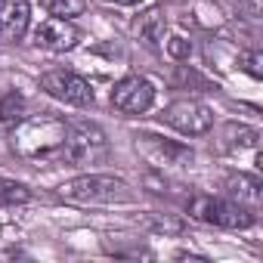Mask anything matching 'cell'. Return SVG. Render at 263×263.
I'll use <instances>...</instances> for the list:
<instances>
[{"mask_svg":"<svg viewBox=\"0 0 263 263\" xmlns=\"http://www.w3.org/2000/svg\"><path fill=\"white\" fill-rule=\"evenodd\" d=\"M41 7L56 19H74L87 10V0H41Z\"/></svg>","mask_w":263,"mask_h":263,"instance_id":"obj_14","label":"cell"},{"mask_svg":"<svg viewBox=\"0 0 263 263\" xmlns=\"http://www.w3.org/2000/svg\"><path fill=\"white\" fill-rule=\"evenodd\" d=\"M25 201H31L28 186L0 177V208H13V204H25Z\"/></svg>","mask_w":263,"mask_h":263,"instance_id":"obj_13","label":"cell"},{"mask_svg":"<svg viewBox=\"0 0 263 263\" xmlns=\"http://www.w3.org/2000/svg\"><path fill=\"white\" fill-rule=\"evenodd\" d=\"M108 4H118V7H134V4H140V0H108Z\"/></svg>","mask_w":263,"mask_h":263,"instance_id":"obj_17","label":"cell"},{"mask_svg":"<svg viewBox=\"0 0 263 263\" xmlns=\"http://www.w3.org/2000/svg\"><path fill=\"white\" fill-rule=\"evenodd\" d=\"M28 19H31V7L28 0H0V37L16 44L25 37L28 31Z\"/></svg>","mask_w":263,"mask_h":263,"instance_id":"obj_9","label":"cell"},{"mask_svg":"<svg viewBox=\"0 0 263 263\" xmlns=\"http://www.w3.org/2000/svg\"><path fill=\"white\" fill-rule=\"evenodd\" d=\"M65 130L68 124L53 118V115H41V118H31V121H19V130L13 137V146L19 155L25 158H59L62 152V143H65Z\"/></svg>","mask_w":263,"mask_h":263,"instance_id":"obj_1","label":"cell"},{"mask_svg":"<svg viewBox=\"0 0 263 263\" xmlns=\"http://www.w3.org/2000/svg\"><path fill=\"white\" fill-rule=\"evenodd\" d=\"M25 111H28V102H25L22 93L13 90V93L0 96V124H4V127H16L25 118Z\"/></svg>","mask_w":263,"mask_h":263,"instance_id":"obj_12","label":"cell"},{"mask_svg":"<svg viewBox=\"0 0 263 263\" xmlns=\"http://www.w3.org/2000/svg\"><path fill=\"white\" fill-rule=\"evenodd\" d=\"M189 217L208 226H220V229H248L254 226V211H248L245 204L232 201V198H214V195H195L189 201Z\"/></svg>","mask_w":263,"mask_h":263,"instance_id":"obj_4","label":"cell"},{"mask_svg":"<svg viewBox=\"0 0 263 263\" xmlns=\"http://www.w3.org/2000/svg\"><path fill=\"white\" fill-rule=\"evenodd\" d=\"M226 186H229V198H232V201L245 204L248 211H257V208H260V201H263V186H260L257 177L238 174V177H232Z\"/></svg>","mask_w":263,"mask_h":263,"instance_id":"obj_10","label":"cell"},{"mask_svg":"<svg viewBox=\"0 0 263 263\" xmlns=\"http://www.w3.org/2000/svg\"><path fill=\"white\" fill-rule=\"evenodd\" d=\"M137 34H140L152 50H158V47L164 44V34H167L164 13H161V10H149V13H143V16L137 19Z\"/></svg>","mask_w":263,"mask_h":263,"instance_id":"obj_11","label":"cell"},{"mask_svg":"<svg viewBox=\"0 0 263 263\" xmlns=\"http://www.w3.org/2000/svg\"><path fill=\"white\" fill-rule=\"evenodd\" d=\"M59 195L74 204H127L134 198L130 186L108 174H84L59 186Z\"/></svg>","mask_w":263,"mask_h":263,"instance_id":"obj_2","label":"cell"},{"mask_svg":"<svg viewBox=\"0 0 263 263\" xmlns=\"http://www.w3.org/2000/svg\"><path fill=\"white\" fill-rule=\"evenodd\" d=\"M152 102H155V87L140 74H130V78L118 81L111 90V105L124 115H143L152 108Z\"/></svg>","mask_w":263,"mask_h":263,"instance_id":"obj_7","label":"cell"},{"mask_svg":"<svg viewBox=\"0 0 263 263\" xmlns=\"http://www.w3.org/2000/svg\"><path fill=\"white\" fill-rule=\"evenodd\" d=\"M81 41V31L68 22V19H44L37 28H34V44L50 50V53H68L74 50Z\"/></svg>","mask_w":263,"mask_h":263,"instance_id":"obj_8","label":"cell"},{"mask_svg":"<svg viewBox=\"0 0 263 263\" xmlns=\"http://www.w3.org/2000/svg\"><path fill=\"white\" fill-rule=\"evenodd\" d=\"M41 90L50 93L53 99H59L65 105H78V108H87L96 99L90 81L74 74V71H65V68H53V71L41 74Z\"/></svg>","mask_w":263,"mask_h":263,"instance_id":"obj_5","label":"cell"},{"mask_svg":"<svg viewBox=\"0 0 263 263\" xmlns=\"http://www.w3.org/2000/svg\"><path fill=\"white\" fill-rule=\"evenodd\" d=\"M260 65H263V56H260L257 50H254V53H245V56H241V68H245V71H248L251 78H263V68H260Z\"/></svg>","mask_w":263,"mask_h":263,"instance_id":"obj_15","label":"cell"},{"mask_svg":"<svg viewBox=\"0 0 263 263\" xmlns=\"http://www.w3.org/2000/svg\"><path fill=\"white\" fill-rule=\"evenodd\" d=\"M161 121L174 130H180V134L186 137H201L211 130L214 124V115L204 102H195V99H177L171 102L164 111H161Z\"/></svg>","mask_w":263,"mask_h":263,"instance_id":"obj_6","label":"cell"},{"mask_svg":"<svg viewBox=\"0 0 263 263\" xmlns=\"http://www.w3.org/2000/svg\"><path fill=\"white\" fill-rule=\"evenodd\" d=\"M164 44H167V53H171V56H177V59L189 53V44H186L183 37H174V41H164Z\"/></svg>","mask_w":263,"mask_h":263,"instance_id":"obj_16","label":"cell"},{"mask_svg":"<svg viewBox=\"0 0 263 263\" xmlns=\"http://www.w3.org/2000/svg\"><path fill=\"white\" fill-rule=\"evenodd\" d=\"M59 158L68 164H78V167L81 164H102L108 158V140L96 124L74 121L65 130V143H62Z\"/></svg>","mask_w":263,"mask_h":263,"instance_id":"obj_3","label":"cell"}]
</instances>
